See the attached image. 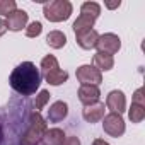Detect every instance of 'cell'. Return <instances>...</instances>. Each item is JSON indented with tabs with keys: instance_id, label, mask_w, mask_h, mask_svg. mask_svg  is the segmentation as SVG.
Instances as JSON below:
<instances>
[{
	"instance_id": "1",
	"label": "cell",
	"mask_w": 145,
	"mask_h": 145,
	"mask_svg": "<svg viewBox=\"0 0 145 145\" xmlns=\"http://www.w3.org/2000/svg\"><path fill=\"white\" fill-rule=\"evenodd\" d=\"M10 87L22 94V96H33L41 84V72L36 68L34 63L31 61H22L21 65H17L12 74H10Z\"/></svg>"
},
{
	"instance_id": "2",
	"label": "cell",
	"mask_w": 145,
	"mask_h": 145,
	"mask_svg": "<svg viewBox=\"0 0 145 145\" xmlns=\"http://www.w3.org/2000/svg\"><path fill=\"white\" fill-rule=\"evenodd\" d=\"M46 130H48V126H46V121L43 120V116L38 111L33 113L29 118V128L21 138V145H39Z\"/></svg>"
},
{
	"instance_id": "3",
	"label": "cell",
	"mask_w": 145,
	"mask_h": 145,
	"mask_svg": "<svg viewBox=\"0 0 145 145\" xmlns=\"http://www.w3.org/2000/svg\"><path fill=\"white\" fill-rule=\"evenodd\" d=\"M43 14L51 22H61L67 21L72 14V4L68 0H53L50 4H44Z\"/></svg>"
},
{
	"instance_id": "4",
	"label": "cell",
	"mask_w": 145,
	"mask_h": 145,
	"mask_svg": "<svg viewBox=\"0 0 145 145\" xmlns=\"http://www.w3.org/2000/svg\"><path fill=\"white\" fill-rule=\"evenodd\" d=\"M77 80L82 86H99L103 82V74L92 65H82L77 68Z\"/></svg>"
},
{
	"instance_id": "5",
	"label": "cell",
	"mask_w": 145,
	"mask_h": 145,
	"mask_svg": "<svg viewBox=\"0 0 145 145\" xmlns=\"http://www.w3.org/2000/svg\"><path fill=\"white\" fill-rule=\"evenodd\" d=\"M103 128L108 135L111 137H121L125 133V121H123V116L118 114V113H109L103 118Z\"/></svg>"
},
{
	"instance_id": "6",
	"label": "cell",
	"mask_w": 145,
	"mask_h": 145,
	"mask_svg": "<svg viewBox=\"0 0 145 145\" xmlns=\"http://www.w3.org/2000/svg\"><path fill=\"white\" fill-rule=\"evenodd\" d=\"M96 48L99 50V53H106V55H111V56H113L114 53L120 51V48H121V39H120L116 34H113V33H106V34L99 36Z\"/></svg>"
},
{
	"instance_id": "7",
	"label": "cell",
	"mask_w": 145,
	"mask_h": 145,
	"mask_svg": "<svg viewBox=\"0 0 145 145\" xmlns=\"http://www.w3.org/2000/svg\"><path fill=\"white\" fill-rule=\"evenodd\" d=\"M106 108L111 109V113H118L121 114L126 109V99L125 94L121 91H111L106 97Z\"/></svg>"
},
{
	"instance_id": "8",
	"label": "cell",
	"mask_w": 145,
	"mask_h": 145,
	"mask_svg": "<svg viewBox=\"0 0 145 145\" xmlns=\"http://www.w3.org/2000/svg\"><path fill=\"white\" fill-rule=\"evenodd\" d=\"M5 24H7V29H10V31H21L27 24V12L21 10V9H16L12 14L7 16Z\"/></svg>"
},
{
	"instance_id": "9",
	"label": "cell",
	"mask_w": 145,
	"mask_h": 145,
	"mask_svg": "<svg viewBox=\"0 0 145 145\" xmlns=\"http://www.w3.org/2000/svg\"><path fill=\"white\" fill-rule=\"evenodd\" d=\"M99 96H101V91L97 86H80L79 89V99L86 106L99 103Z\"/></svg>"
},
{
	"instance_id": "10",
	"label": "cell",
	"mask_w": 145,
	"mask_h": 145,
	"mask_svg": "<svg viewBox=\"0 0 145 145\" xmlns=\"http://www.w3.org/2000/svg\"><path fill=\"white\" fill-rule=\"evenodd\" d=\"M104 111H106L104 103H96V104L86 106L84 111H82V116L87 123H97L104 118Z\"/></svg>"
},
{
	"instance_id": "11",
	"label": "cell",
	"mask_w": 145,
	"mask_h": 145,
	"mask_svg": "<svg viewBox=\"0 0 145 145\" xmlns=\"http://www.w3.org/2000/svg\"><path fill=\"white\" fill-rule=\"evenodd\" d=\"M67 114H68V106H67V103L56 101V103H53V104L50 106V109H48V121H50V123H58V121L65 120Z\"/></svg>"
},
{
	"instance_id": "12",
	"label": "cell",
	"mask_w": 145,
	"mask_h": 145,
	"mask_svg": "<svg viewBox=\"0 0 145 145\" xmlns=\"http://www.w3.org/2000/svg\"><path fill=\"white\" fill-rule=\"evenodd\" d=\"M97 39H99V34H97L96 29H89V31H86V33L77 34V44H79L80 48H84V50H92V48H96Z\"/></svg>"
},
{
	"instance_id": "13",
	"label": "cell",
	"mask_w": 145,
	"mask_h": 145,
	"mask_svg": "<svg viewBox=\"0 0 145 145\" xmlns=\"http://www.w3.org/2000/svg\"><path fill=\"white\" fill-rule=\"evenodd\" d=\"M65 138H67V137H65L63 130H60V128H50V130L44 131L41 142H43L44 145H63Z\"/></svg>"
},
{
	"instance_id": "14",
	"label": "cell",
	"mask_w": 145,
	"mask_h": 145,
	"mask_svg": "<svg viewBox=\"0 0 145 145\" xmlns=\"http://www.w3.org/2000/svg\"><path fill=\"white\" fill-rule=\"evenodd\" d=\"M43 77H44L46 82L51 84V86H61L63 82H67L68 74L58 67V68H55V70H50V72H46V74H43Z\"/></svg>"
},
{
	"instance_id": "15",
	"label": "cell",
	"mask_w": 145,
	"mask_h": 145,
	"mask_svg": "<svg viewBox=\"0 0 145 145\" xmlns=\"http://www.w3.org/2000/svg\"><path fill=\"white\" fill-rule=\"evenodd\" d=\"M94 65L99 72H108L114 67V60L111 55H106V53H96L94 55Z\"/></svg>"
},
{
	"instance_id": "16",
	"label": "cell",
	"mask_w": 145,
	"mask_h": 145,
	"mask_svg": "<svg viewBox=\"0 0 145 145\" xmlns=\"http://www.w3.org/2000/svg\"><path fill=\"white\" fill-rule=\"evenodd\" d=\"M46 43H48V46H51L55 50H60L67 44V36L61 31H51L46 36Z\"/></svg>"
},
{
	"instance_id": "17",
	"label": "cell",
	"mask_w": 145,
	"mask_h": 145,
	"mask_svg": "<svg viewBox=\"0 0 145 145\" xmlns=\"http://www.w3.org/2000/svg\"><path fill=\"white\" fill-rule=\"evenodd\" d=\"M101 14V5L96 4V2H84L82 7H80V16H86V17H91V19H97Z\"/></svg>"
},
{
	"instance_id": "18",
	"label": "cell",
	"mask_w": 145,
	"mask_h": 145,
	"mask_svg": "<svg viewBox=\"0 0 145 145\" xmlns=\"http://www.w3.org/2000/svg\"><path fill=\"white\" fill-rule=\"evenodd\" d=\"M94 27V19L91 17H86V16H79L77 21L74 22V31H75V36L80 34V33H86L89 29Z\"/></svg>"
},
{
	"instance_id": "19",
	"label": "cell",
	"mask_w": 145,
	"mask_h": 145,
	"mask_svg": "<svg viewBox=\"0 0 145 145\" xmlns=\"http://www.w3.org/2000/svg\"><path fill=\"white\" fill-rule=\"evenodd\" d=\"M128 116L131 120V123H142L145 118V106H138L131 103V108L128 109Z\"/></svg>"
},
{
	"instance_id": "20",
	"label": "cell",
	"mask_w": 145,
	"mask_h": 145,
	"mask_svg": "<svg viewBox=\"0 0 145 145\" xmlns=\"http://www.w3.org/2000/svg\"><path fill=\"white\" fill-rule=\"evenodd\" d=\"M55 68H58V60L53 55H48V56H44L41 60V70H43V74H46V72H50V70H55Z\"/></svg>"
},
{
	"instance_id": "21",
	"label": "cell",
	"mask_w": 145,
	"mask_h": 145,
	"mask_svg": "<svg viewBox=\"0 0 145 145\" xmlns=\"http://www.w3.org/2000/svg\"><path fill=\"white\" fill-rule=\"evenodd\" d=\"M16 9H17L16 0H0V14H2V16L7 17V16L12 14Z\"/></svg>"
},
{
	"instance_id": "22",
	"label": "cell",
	"mask_w": 145,
	"mask_h": 145,
	"mask_svg": "<svg viewBox=\"0 0 145 145\" xmlns=\"http://www.w3.org/2000/svg\"><path fill=\"white\" fill-rule=\"evenodd\" d=\"M41 31H43L41 22L34 21V22H31V24L26 27V36H27V38H36V36H39V34H41Z\"/></svg>"
},
{
	"instance_id": "23",
	"label": "cell",
	"mask_w": 145,
	"mask_h": 145,
	"mask_svg": "<svg viewBox=\"0 0 145 145\" xmlns=\"http://www.w3.org/2000/svg\"><path fill=\"white\" fill-rule=\"evenodd\" d=\"M50 92L48 91H41L38 96H36V103H34V106H36V109H43L44 108V104L50 101Z\"/></svg>"
},
{
	"instance_id": "24",
	"label": "cell",
	"mask_w": 145,
	"mask_h": 145,
	"mask_svg": "<svg viewBox=\"0 0 145 145\" xmlns=\"http://www.w3.org/2000/svg\"><path fill=\"white\" fill-rule=\"evenodd\" d=\"M133 104H138V106H145V96H143V87L137 89L135 94H133Z\"/></svg>"
},
{
	"instance_id": "25",
	"label": "cell",
	"mask_w": 145,
	"mask_h": 145,
	"mask_svg": "<svg viewBox=\"0 0 145 145\" xmlns=\"http://www.w3.org/2000/svg\"><path fill=\"white\" fill-rule=\"evenodd\" d=\"M63 145H80V140L77 137H67L65 142H63Z\"/></svg>"
},
{
	"instance_id": "26",
	"label": "cell",
	"mask_w": 145,
	"mask_h": 145,
	"mask_svg": "<svg viewBox=\"0 0 145 145\" xmlns=\"http://www.w3.org/2000/svg\"><path fill=\"white\" fill-rule=\"evenodd\" d=\"M7 33V24H5V21L0 17V36H4Z\"/></svg>"
},
{
	"instance_id": "27",
	"label": "cell",
	"mask_w": 145,
	"mask_h": 145,
	"mask_svg": "<svg viewBox=\"0 0 145 145\" xmlns=\"http://www.w3.org/2000/svg\"><path fill=\"white\" fill-rule=\"evenodd\" d=\"M120 5H121L120 0H118V2H106V7H108V9H118Z\"/></svg>"
},
{
	"instance_id": "28",
	"label": "cell",
	"mask_w": 145,
	"mask_h": 145,
	"mask_svg": "<svg viewBox=\"0 0 145 145\" xmlns=\"http://www.w3.org/2000/svg\"><path fill=\"white\" fill-rule=\"evenodd\" d=\"M92 145H109V143H108V142H104L103 138H97V140H94V142H92Z\"/></svg>"
}]
</instances>
